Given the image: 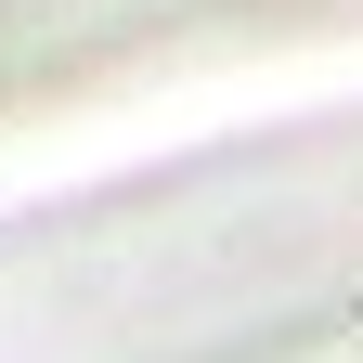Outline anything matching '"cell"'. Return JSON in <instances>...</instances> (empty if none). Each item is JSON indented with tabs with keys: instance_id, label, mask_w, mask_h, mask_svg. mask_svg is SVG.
Listing matches in <instances>:
<instances>
[{
	"instance_id": "obj_1",
	"label": "cell",
	"mask_w": 363,
	"mask_h": 363,
	"mask_svg": "<svg viewBox=\"0 0 363 363\" xmlns=\"http://www.w3.org/2000/svg\"><path fill=\"white\" fill-rule=\"evenodd\" d=\"M169 0H0V65H78L91 26H143Z\"/></svg>"
}]
</instances>
